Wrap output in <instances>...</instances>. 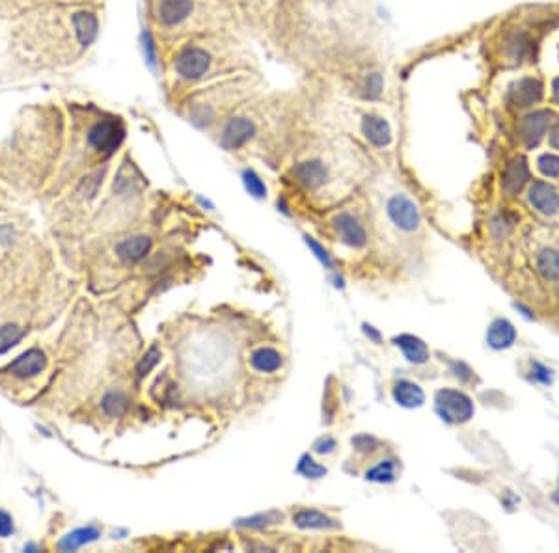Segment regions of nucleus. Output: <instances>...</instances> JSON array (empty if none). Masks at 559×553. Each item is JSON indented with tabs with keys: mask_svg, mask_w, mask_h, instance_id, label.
Wrapping results in <instances>:
<instances>
[{
	"mask_svg": "<svg viewBox=\"0 0 559 553\" xmlns=\"http://www.w3.org/2000/svg\"><path fill=\"white\" fill-rule=\"evenodd\" d=\"M388 215L393 220V224L404 231H412L420 226V210L414 205L412 199H409L403 194L393 196L388 201Z\"/></svg>",
	"mask_w": 559,
	"mask_h": 553,
	"instance_id": "20e7f679",
	"label": "nucleus"
},
{
	"mask_svg": "<svg viewBox=\"0 0 559 553\" xmlns=\"http://www.w3.org/2000/svg\"><path fill=\"white\" fill-rule=\"evenodd\" d=\"M528 178H530V172H528L526 161H524L522 157H518L515 161H511L509 166L505 168L504 188L509 194L518 192V190L524 187V183L528 181Z\"/></svg>",
	"mask_w": 559,
	"mask_h": 553,
	"instance_id": "aec40b11",
	"label": "nucleus"
},
{
	"mask_svg": "<svg viewBox=\"0 0 559 553\" xmlns=\"http://www.w3.org/2000/svg\"><path fill=\"white\" fill-rule=\"evenodd\" d=\"M550 144L554 145L556 150H559V125H556L550 133Z\"/></svg>",
	"mask_w": 559,
	"mask_h": 553,
	"instance_id": "58836bf2",
	"label": "nucleus"
},
{
	"mask_svg": "<svg viewBox=\"0 0 559 553\" xmlns=\"http://www.w3.org/2000/svg\"><path fill=\"white\" fill-rule=\"evenodd\" d=\"M232 356V349L220 333H205L192 347V354H188L190 366L196 369V375L211 378L218 375L227 366Z\"/></svg>",
	"mask_w": 559,
	"mask_h": 553,
	"instance_id": "f257e3e1",
	"label": "nucleus"
},
{
	"mask_svg": "<svg viewBox=\"0 0 559 553\" xmlns=\"http://www.w3.org/2000/svg\"><path fill=\"white\" fill-rule=\"evenodd\" d=\"M334 227L339 233V237L345 244H349L353 248H364L367 243L366 231L360 226V222L356 220L355 216L341 213L334 218Z\"/></svg>",
	"mask_w": 559,
	"mask_h": 553,
	"instance_id": "0eeeda50",
	"label": "nucleus"
},
{
	"mask_svg": "<svg viewBox=\"0 0 559 553\" xmlns=\"http://www.w3.org/2000/svg\"><path fill=\"white\" fill-rule=\"evenodd\" d=\"M515 338H516L515 326H513L509 321H505V319H498V321H494L493 324H490V328H488V333H487L488 345H490V347L496 350H502V349H507V347H511V345L515 343Z\"/></svg>",
	"mask_w": 559,
	"mask_h": 553,
	"instance_id": "f3484780",
	"label": "nucleus"
},
{
	"mask_svg": "<svg viewBox=\"0 0 559 553\" xmlns=\"http://www.w3.org/2000/svg\"><path fill=\"white\" fill-rule=\"evenodd\" d=\"M437 412L448 423H466L474 417V403L457 389H440L437 393Z\"/></svg>",
	"mask_w": 559,
	"mask_h": 553,
	"instance_id": "f03ea898",
	"label": "nucleus"
},
{
	"mask_svg": "<svg viewBox=\"0 0 559 553\" xmlns=\"http://www.w3.org/2000/svg\"><path fill=\"white\" fill-rule=\"evenodd\" d=\"M393 398L395 403L404 406V408H418L425 403V395L418 384L409 380H401L393 387Z\"/></svg>",
	"mask_w": 559,
	"mask_h": 553,
	"instance_id": "2eb2a0df",
	"label": "nucleus"
},
{
	"mask_svg": "<svg viewBox=\"0 0 559 553\" xmlns=\"http://www.w3.org/2000/svg\"><path fill=\"white\" fill-rule=\"evenodd\" d=\"M125 408H127V397L122 392H111L103 398V410H105V414L112 415V417L122 415Z\"/></svg>",
	"mask_w": 559,
	"mask_h": 553,
	"instance_id": "a878e982",
	"label": "nucleus"
},
{
	"mask_svg": "<svg viewBox=\"0 0 559 553\" xmlns=\"http://www.w3.org/2000/svg\"><path fill=\"white\" fill-rule=\"evenodd\" d=\"M255 133L254 123L244 120V117H235L232 122L227 123L224 127V133H222L220 144L226 148V150H239L243 148L246 142H248Z\"/></svg>",
	"mask_w": 559,
	"mask_h": 553,
	"instance_id": "423d86ee",
	"label": "nucleus"
},
{
	"mask_svg": "<svg viewBox=\"0 0 559 553\" xmlns=\"http://www.w3.org/2000/svg\"><path fill=\"white\" fill-rule=\"evenodd\" d=\"M73 27H75L78 43L83 47L94 43L97 34H99V21L92 11H77L73 15Z\"/></svg>",
	"mask_w": 559,
	"mask_h": 553,
	"instance_id": "f8f14e48",
	"label": "nucleus"
},
{
	"mask_svg": "<svg viewBox=\"0 0 559 553\" xmlns=\"http://www.w3.org/2000/svg\"><path fill=\"white\" fill-rule=\"evenodd\" d=\"M11 533H13V522L8 512L0 510V537H10Z\"/></svg>",
	"mask_w": 559,
	"mask_h": 553,
	"instance_id": "c9c22d12",
	"label": "nucleus"
},
{
	"mask_svg": "<svg viewBox=\"0 0 559 553\" xmlns=\"http://www.w3.org/2000/svg\"><path fill=\"white\" fill-rule=\"evenodd\" d=\"M549 122L550 112L546 110H537L524 117V122H522V136L526 140L528 148H533V145H537L543 140L546 127H549Z\"/></svg>",
	"mask_w": 559,
	"mask_h": 553,
	"instance_id": "9b49d317",
	"label": "nucleus"
},
{
	"mask_svg": "<svg viewBox=\"0 0 559 553\" xmlns=\"http://www.w3.org/2000/svg\"><path fill=\"white\" fill-rule=\"evenodd\" d=\"M297 471H299L300 475L310 477V479H319V477L327 475V468L321 464H317L316 460L311 459V457H308V454H304V457L300 459Z\"/></svg>",
	"mask_w": 559,
	"mask_h": 553,
	"instance_id": "cd10ccee",
	"label": "nucleus"
},
{
	"mask_svg": "<svg viewBox=\"0 0 559 553\" xmlns=\"http://www.w3.org/2000/svg\"><path fill=\"white\" fill-rule=\"evenodd\" d=\"M295 178L302 187L319 188L327 179V170L319 161H308L295 168Z\"/></svg>",
	"mask_w": 559,
	"mask_h": 553,
	"instance_id": "dca6fc26",
	"label": "nucleus"
},
{
	"mask_svg": "<svg viewBox=\"0 0 559 553\" xmlns=\"http://www.w3.org/2000/svg\"><path fill=\"white\" fill-rule=\"evenodd\" d=\"M243 181H244V187H246V190H248L252 196H255V198H265L267 187H265V183L261 181V178L257 175V173L252 172V170H246V172L243 173Z\"/></svg>",
	"mask_w": 559,
	"mask_h": 553,
	"instance_id": "c85d7f7f",
	"label": "nucleus"
},
{
	"mask_svg": "<svg viewBox=\"0 0 559 553\" xmlns=\"http://www.w3.org/2000/svg\"><path fill=\"white\" fill-rule=\"evenodd\" d=\"M123 138H125V129L122 123L114 120L95 123L88 133L90 145L101 153H112L116 148H120Z\"/></svg>",
	"mask_w": 559,
	"mask_h": 553,
	"instance_id": "7ed1b4c3",
	"label": "nucleus"
},
{
	"mask_svg": "<svg viewBox=\"0 0 559 553\" xmlns=\"http://www.w3.org/2000/svg\"><path fill=\"white\" fill-rule=\"evenodd\" d=\"M366 479L373 482H392L395 479V466L392 460H382L381 464L367 471Z\"/></svg>",
	"mask_w": 559,
	"mask_h": 553,
	"instance_id": "393cba45",
	"label": "nucleus"
},
{
	"mask_svg": "<svg viewBox=\"0 0 559 553\" xmlns=\"http://www.w3.org/2000/svg\"><path fill=\"white\" fill-rule=\"evenodd\" d=\"M293 522L300 529H328V527H336L334 520H330L328 516H325L319 510H299L293 516Z\"/></svg>",
	"mask_w": 559,
	"mask_h": 553,
	"instance_id": "5701e85b",
	"label": "nucleus"
},
{
	"mask_svg": "<svg viewBox=\"0 0 559 553\" xmlns=\"http://www.w3.org/2000/svg\"><path fill=\"white\" fill-rule=\"evenodd\" d=\"M393 343L403 350L404 358L412 361V364H425L429 360V349H427V345L420 338H416V336L403 333V336L393 339Z\"/></svg>",
	"mask_w": 559,
	"mask_h": 553,
	"instance_id": "ddd939ff",
	"label": "nucleus"
},
{
	"mask_svg": "<svg viewBox=\"0 0 559 553\" xmlns=\"http://www.w3.org/2000/svg\"><path fill=\"white\" fill-rule=\"evenodd\" d=\"M533 369L539 371V373H535V376H537L539 380L552 382V376H550V371L549 369H544V367H541L539 364H535V366H533Z\"/></svg>",
	"mask_w": 559,
	"mask_h": 553,
	"instance_id": "4c0bfd02",
	"label": "nucleus"
},
{
	"mask_svg": "<svg viewBox=\"0 0 559 553\" xmlns=\"http://www.w3.org/2000/svg\"><path fill=\"white\" fill-rule=\"evenodd\" d=\"M313 449H316V453L319 454H330L334 449H336V440H334L332 436L321 438L319 442H316Z\"/></svg>",
	"mask_w": 559,
	"mask_h": 553,
	"instance_id": "72a5a7b5",
	"label": "nucleus"
},
{
	"mask_svg": "<svg viewBox=\"0 0 559 553\" xmlns=\"http://www.w3.org/2000/svg\"><path fill=\"white\" fill-rule=\"evenodd\" d=\"M513 103L518 106H530L543 97V84L535 78H522L511 92Z\"/></svg>",
	"mask_w": 559,
	"mask_h": 553,
	"instance_id": "4468645a",
	"label": "nucleus"
},
{
	"mask_svg": "<svg viewBox=\"0 0 559 553\" xmlns=\"http://www.w3.org/2000/svg\"><path fill=\"white\" fill-rule=\"evenodd\" d=\"M364 134L367 136V140L372 144L378 145V148H384L392 142V129L388 125V122H384L382 117L378 116H366L364 117Z\"/></svg>",
	"mask_w": 559,
	"mask_h": 553,
	"instance_id": "a211bd4d",
	"label": "nucleus"
},
{
	"mask_svg": "<svg viewBox=\"0 0 559 553\" xmlns=\"http://www.w3.org/2000/svg\"><path fill=\"white\" fill-rule=\"evenodd\" d=\"M22 338V328H19L17 324H6L0 328V354L10 350L11 347H15Z\"/></svg>",
	"mask_w": 559,
	"mask_h": 553,
	"instance_id": "bb28decb",
	"label": "nucleus"
},
{
	"mask_svg": "<svg viewBox=\"0 0 559 553\" xmlns=\"http://www.w3.org/2000/svg\"><path fill=\"white\" fill-rule=\"evenodd\" d=\"M192 11L190 0H162L157 10V19L164 27H176L183 22Z\"/></svg>",
	"mask_w": 559,
	"mask_h": 553,
	"instance_id": "1a4fd4ad",
	"label": "nucleus"
},
{
	"mask_svg": "<svg viewBox=\"0 0 559 553\" xmlns=\"http://www.w3.org/2000/svg\"><path fill=\"white\" fill-rule=\"evenodd\" d=\"M353 443L356 445V449H360V451H373L375 449V440L369 436H358L353 440Z\"/></svg>",
	"mask_w": 559,
	"mask_h": 553,
	"instance_id": "e433bc0d",
	"label": "nucleus"
},
{
	"mask_svg": "<svg viewBox=\"0 0 559 553\" xmlns=\"http://www.w3.org/2000/svg\"><path fill=\"white\" fill-rule=\"evenodd\" d=\"M364 332H366V336L367 338H372L373 341H378V339H381V336H378V333L375 332V330H373V326H364Z\"/></svg>",
	"mask_w": 559,
	"mask_h": 553,
	"instance_id": "ea45409f",
	"label": "nucleus"
},
{
	"mask_svg": "<svg viewBox=\"0 0 559 553\" xmlns=\"http://www.w3.org/2000/svg\"><path fill=\"white\" fill-rule=\"evenodd\" d=\"M209 62L211 56L204 49L187 47V49L179 52L178 60H176V69L187 80H196L201 75H205L207 67H209Z\"/></svg>",
	"mask_w": 559,
	"mask_h": 553,
	"instance_id": "39448f33",
	"label": "nucleus"
},
{
	"mask_svg": "<svg viewBox=\"0 0 559 553\" xmlns=\"http://www.w3.org/2000/svg\"><path fill=\"white\" fill-rule=\"evenodd\" d=\"M45 364H47V360H45L43 352L38 349H30L24 354L19 356L15 361H11L8 371L19 378H28V376L41 373L45 369Z\"/></svg>",
	"mask_w": 559,
	"mask_h": 553,
	"instance_id": "6e6552de",
	"label": "nucleus"
},
{
	"mask_svg": "<svg viewBox=\"0 0 559 553\" xmlns=\"http://www.w3.org/2000/svg\"><path fill=\"white\" fill-rule=\"evenodd\" d=\"M151 248V238L140 235V237H133L123 240L116 246V254L120 255V259L127 261V263H134L144 257Z\"/></svg>",
	"mask_w": 559,
	"mask_h": 553,
	"instance_id": "6ab92c4d",
	"label": "nucleus"
},
{
	"mask_svg": "<svg viewBox=\"0 0 559 553\" xmlns=\"http://www.w3.org/2000/svg\"><path fill=\"white\" fill-rule=\"evenodd\" d=\"M539 272L546 280H556L559 278V252L558 250H543L537 259Z\"/></svg>",
	"mask_w": 559,
	"mask_h": 553,
	"instance_id": "b1692460",
	"label": "nucleus"
},
{
	"mask_svg": "<svg viewBox=\"0 0 559 553\" xmlns=\"http://www.w3.org/2000/svg\"><path fill=\"white\" fill-rule=\"evenodd\" d=\"M530 201L533 203V207L544 215H554L556 210L559 209V194L554 187H550L549 183H533V187L530 188Z\"/></svg>",
	"mask_w": 559,
	"mask_h": 553,
	"instance_id": "9d476101",
	"label": "nucleus"
},
{
	"mask_svg": "<svg viewBox=\"0 0 559 553\" xmlns=\"http://www.w3.org/2000/svg\"><path fill=\"white\" fill-rule=\"evenodd\" d=\"M142 45H144V55H146V62L150 64L151 67H155L157 64V52H155V41L151 38L150 32L142 34Z\"/></svg>",
	"mask_w": 559,
	"mask_h": 553,
	"instance_id": "473e14b6",
	"label": "nucleus"
},
{
	"mask_svg": "<svg viewBox=\"0 0 559 553\" xmlns=\"http://www.w3.org/2000/svg\"><path fill=\"white\" fill-rule=\"evenodd\" d=\"M159 360H161V350L157 349V347H151V349L148 350V352L144 354V358L140 360L139 367H136V371H139V375L140 376L148 375V373H150V371L153 369V367H155L157 364H159Z\"/></svg>",
	"mask_w": 559,
	"mask_h": 553,
	"instance_id": "7c9ffc66",
	"label": "nucleus"
},
{
	"mask_svg": "<svg viewBox=\"0 0 559 553\" xmlns=\"http://www.w3.org/2000/svg\"><path fill=\"white\" fill-rule=\"evenodd\" d=\"M306 238V244H308V248L316 254V257L319 261H321L323 265L327 266V268H332V259H330V254H328L327 250L323 248L321 244L317 243L316 238L313 237H304Z\"/></svg>",
	"mask_w": 559,
	"mask_h": 553,
	"instance_id": "2f4dec72",
	"label": "nucleus"
},
{
	"mask_svg": "<svg viewBox=\"0 0 559 553\" xmlns=\"http://www.w3.org/2000/svg\"><path fill=\"white\" fill-rule=\"evenodd\" d=\"M554 99L559 103V78L554 80Z\"/></svg>",
	"mask_w": 559,
	"mask_h": 553,
	"instance_id": "a19ab883",
	"label": "nucleus"
},
{
	"mask_svg": "<svg viewBox=\"0 0 559 553\" xmlns=\"http://www.w3.org/2000/svg\"><path fill=\"white\" fill-rule=\"evenodd\" d=\"M250 366L260 373H274L282 367V354L271 347H261L250 356Z\"/></svg>",
	"mask_w": 559,
	"mask_h": 553,
	"instance_id": "412c9836",
	"label": "nucleus"
},
{
	"mask_svg": "<svg viewBox=\"0 0 559 553\" xmlns=\"http://www.w3.org/2000/svg\"><path fill=\"white\" fill-rule=\"evenodd\" d=\"M382 92V78L381 75H372V77L367 78V95L369 97H378Z\"/></svg>",
	"mask_w": 559,
	"mask_h": 553,
	"instance_id": "f704fd0d",
	"label": "nucleus"
},
{
	"mask_svg": "<svg viewBox=\"0 0 559 553\" xmlns=\"http://www.w3.org/2000/svg\"><path fill=\"white\" fill-rule=\"evenodd\" d=\"M537 166L541 170V173L549 175V178H558L559 175V157L552 155V153H544L539 157Z\"/></svg>",
	"mask_w": 559,
	"mask_h": 553,
	"instance_id": "c756f323",
	"label": "nucleus"
},
{
	"mask_svg": "<svg viewBox=\"0 0 559 553\" xmlns=\"http://www.w3.org/2000/svg\"><path fill=\"white\" fill-rule=\"evenodd\" d=\"M99 535V529H95V527H80V529H75V531H71L69 535L62 538L60 550L62 552H75V550L84 546V544L97 540Z\"/></svg>",
	"mask_w": 559,
	"mask_h": 553,
	"instance_id": "4be33fe9",
	"label": "nucleus"
}]
</instances>
